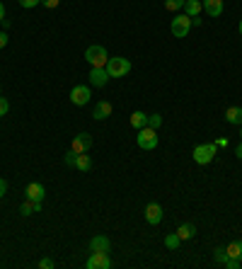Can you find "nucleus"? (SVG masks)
<instances>
[{
	"instance_id": "1",
	"label": "nucleus",
	"mask_w": 242,
	"mask_h": 269,
	"mask_svg": "<svg viewBox=\"0 0 242 269\" xmlns=\"http://www.w3.org/2000/svg\"><path fill=\"white\" fill-rule=\"evenodd\" d=\"M85 61L92 65V68H104L107 61H109V54H107V49L104 47L92 44V47H87V51H85Z\"/></svg>"
},
{
	"instance_id": "2",
	"label": "nucleus",
	"mask_w": 242,
	"mask_h": 269,
	"mask_svg": "<svg viewBox=\"0 0 242 269\" xmlns=\"http://www.w3.org/2000/svg\"><path fill=\"white\" fill-rule=\"evenodd\" d=\"M104 68H107L109 78H124V75H129V71H131V61L124 58V56H116V58H109Z\"/></svg>"
},
{
	"instance_id": "3",
	"label": "nucleus",
	"mask_w": 242,
	"mask_h": 269,
	"mask_svg": "<svg viewBox=\"0 0 242 269\" xmlns=\"http://www.w3.org/2000/svg\"><path fill=\"white\" fill-rule=\"evenodd\" d=\"M136 143H138V148H143V150H155V148H158V131L150 129V126L138 129Z\"/></svg>"
},
{
	"instance_id": "4",
	"label": "nucleus",
	"mask_w": 242,
	"mask_h": 269,
	"mask_svg": "<svg viewBox=\"0 0 242 269\" xmlns=\"http://www.w3.org/2000/svg\"><path fill=\"white\" fill-rule=\"evenodd\" d=\"M215 153H218V146H215V143H199L191 155H194V163H199V165H208V163L215 158Z\"/></svg>"
},
{
	"instance_id": "5",
	"label": "nucleus",
	"mask_w": 242,
	"mask_h": 269,
	"mask_svg": "<svg viewBox=\"0 0 242 269\" xmlns=\"http://www.w3.org/2000/svg\"><path fill=\"white\" fill-rule=\"evenodd\" d=\"M170 29H172V34H175L177 39H184L186 34H189V29H191V17H189V15H184V12H179L177 17L172 19Z\"/></svg>"
},
{
	"instance_id": "6",
	"label": "nucleus",
	"mask_w": 242,
	"mask_h": 269,
	"mask_svg": "<svg viewBox=\"0 0 242 269\" xmlns=\"http://www.w3.org/2000/svg\"><path fill=\"white\" fill-rule=\"evenodd\" d=\"M85 267L87 269H109L112 267V260H109V255L107 252H92L87 262H85Z\"/></svg>"
},
{
	"instance_id": "7",
	"label": "nucleus",
	"mask_w": 242,
	"mask_h": 269,
	"mask_svg": "<svg viewBox=\"0 0 242 269\" xmlns=\"http://www.w3.org/2000/svg\"><path fill=\"white\" fill-rule=\"evenodd\" d=\"M90 87L87 85H75L73 90H70V102L75 104V107H85V104L90 102Z\"/></svg>"
},
{
	"instance_id": "8",
	"label": "nucleus",
	"mask_w": 242,
	"mask_h": 269,
	"mask_svg": "<svg viewBox=\"0 0 242 269\" xmlns=\"http://www.w3.org/2000/svg\"><path fill=\"white\" fill-rule=\"evenodd\" d=\"M90 148H92V136L90 133H78L73 139V146H70V150H75V153H87Z\"/></svg>"
},
{
	"instance_id": "9",
	"label": "nucleus",
	"mask_w": 242,
	"mask_h": 269,
	"mask_svg": "<svg viewBox=\"0 0 242 269\" xmlns=\"http://www.w3.org/2000/svg\"><path fill=\"white\" fill-rule=\"evenodd\" d=\"M146 221H148L150 226H158V223L162 221V206H160L158 201H150V204L146 206Z\"/></svg>"
},
{
	"instance_id": "10",
	"label": "nucleus",
	"mask_w": 242,
	"mask_h": 269,
	"mask_svg": "<svg viewBox=\"0 0 242 269\" xmlns=\"http://www.w3.org/2000/svg\"><path fill=\"white\" fill-rule=\"evenodd\" d=\"M107 83H109L107 68H90V85H94V87H104Z\"/></svg>"
},
{
	"instance_id": "11",
	"label": "nucleus",
	"mask_w": 242,
	"mask_h": 269,
	"mask_svg": "<svg viewBox=\"0 0 242 269\" xmlns=\"http://www.w3.org/2000/svg\"><path fill=\"white\" fill-rule=\"evenodd\" d=\"M109 117H112V102L102 100V102H97V104H94V109H92V119L104 121V119H109Z\"/></svg>"
},
{
	"instance_id": "12",
	"label": "nucleus",
	"mask_w": 242,
	"mask_h": 269,
	"mask_svg": "<svg viewBox=\"0 0 242 269\" xmlns=\"http://www.w3.org/2000/svg\"><path fill=\"white\" fill-rule=\"evenodd\" d=\"M112 250V242L107 235H94L90 240V252H109Z\"/></svg>"
},
{
	"instance_id": "13",
	"label": "nucleus",
	"mask_w": 242,
	"mask_h": 269,
	"mask_svg": "<svg viewBox=\"0 0 242 269\" xmlns=\"http://www.w3.org/2000/svg\"><path fill=\"white\" fill-rule=\"evenodd\" d=\"M44 196H46V189H44L41 182H32V185L27 187V199H32V201H44Z\"/></svg>"
},
{
	"instance_id": "14",
	"label": "nucleus",
	"mask_w": 242,
	"mask_h": 269,
	"mask_svg": "<svg viewBox=\"0 0 242 269\" xmlns=\"http://www.w3.org/2000/svg\"><path fill=\"white\" fill-rule=\"evenodd\" d=\"M204 10L211 15V17H221L223 15V0H201Z\"/></svg>"
},
{
	"instance_id": "15",
	"label": "nucleus",
	"mask_w": 242,
	"mask_h": 269,
	"mask_svg": "<svg viewBox=\"0 0 242 269\" xmlns=\"http://www.w3.org/2000/svg\"><path fill=\"white\" fill-rule=\"evenodd\" d=\"M225 121L233 126H242V107H228L225 109Z\"/></svg>"
},
{
	"instance_id": "16",
	"label": "nucleus",
	"mask_w": 242,
	"mask_h": 269,
	"mask_svg": "<svg viewBox=\"0 0 242 269\" xmlns=\"http://www.w3.org/2000/svg\"><path fill=\"white\" fill-rule=\"evenodd\" d=\"M201 10H204L201 0H186V3H184V15H189L191 19L199 17V15H201Z\"/></svg>"
},
{
	"instance_id": "17",
	"label": "nucleus",
	"mask_w": 242,
	"mask_h": 269,
	"mask_svg": "<svg viewBox=\"0 0 242 269\" xmlns=\"http://www.w3.org/2000/svg\"><path fill=\"white\" fill-rule=\"evenodd\" d=\"M41 211V201H32V199H25V204L19 206V214L22 216H32Z\"/></svg>"
},
{
	"instance_id": "18",
	"label": "nucleus",
	"mask_w": 242,
	"mask_h": 269,
	"mask_svg": "<svg viewBox=\"0 0 242 269\" xmlns=\"http://www.w3.org/2000/svg\"><path fill=\"white\" fill-rule=\"evenodd\" d=\"M177 235H179V240H191L196 235V226L194 223H182L177 228Z\"/></svg>"
},
{
	"instance_id": "19",
	"label": "nucleus",
	"mask_w": 242,
	"mask_h": 269,
	"mask_svg": "<svg viewBox=\"0 0 242 269\" xmlns=\"http://www.w3.org/2000/svg\"><path fill=\"white\" fill-rule=\"evenodd\" d=\"M131 126H133V129L138 131V129H143V126H148V114H146V111H133V114H131Z\"/></svg>"
},
{
	"instance_id": "20",
	"label": "nucleus",
	"mask_w": 242,
	"mask_h": 269,
	"mask_svg": "<svg viewBox=\"0 0 242 269\" xmlns=\"http://www.w3.org/2000/svg\"><path fill=\"white\" fill-rule=\"evenodd\" d=\"M75 167L80 170V172H87V170H92V160L87 153H78V158H75Z\"/></svg>"
},
{
	"instance_id": "21",
	"label": "nucleus",
	"mask_w": 242,
	"mask_h": 269,
	"mask_svg": "<svg viewBox=\"0 0 242 269\" xmlns=\"http://www.w3.org/2000/svg\"><path fill=\"white\" fill-rule=\"evenodd\" d=\"M228 257H235V260H242V240H235V242H230L228 248Z\"/></svg>"
},
{
	"instance_id": "22",
	"label": "nucleus",
	"mask_w": 242,
	"mask_h": 269,
	"mask_svg": "<svg viewBox=\"0 0 242 269\" xmlns=\"http://www.w3.org/2000/svg\"><path fill=\"white\" fill-rule=\"evenodd\" d=\"M179 242H182V240H179L177 233H170L167 238H165V248H167V250H177Z\"/></svg>"
},
{
	"instance_id": "23",
	"label": "nucleus",
	"mask_w": 242,
	"mask_h": 269,
	"mask_svg": "<svg viewBox=\"0 0 242 269\" xmlns=\"http://www.w3.org/2000/svg\"><path fill=\"white\" fill-rule=\"evenodd\" d=\"M186 0H165V8L170 10V12H179V10L184 8Z\"/></svg>"
},
{
	"instance_id": "24",
	"label": "nucleus",
	"mask_w": 242,
	"mask_h": 269,
	"mask_svg": "<svg viewBox=\"0 0 242 269\" xmlns=\"http://www.w3.org/2000/svg\"><path fill=\"white\" fill-rule=\"evenodd\" d=\"M148 126L158 131L160 126H162V117H160V114H148Z\"/></svg>"
},
{
	"instance_id": "25",
	"label": "nucleus",
	"mask_w": 242,
	"mask_h": 269,
	"mask_svg": "<svg viewBox=\"0 0 242 269\" xmlns=\"http://www.w3.org/2000/svg\"><path fill=\"white\" fill-rule=\"evenodd\" d=\"M213 260L218 262V264H225V262H228V250H225V248H215Z\"/></svg>"
},
{
	"instance_id": "26",
	"label": "nucleus",
	"mask_w": 242,
	"mask_h": 269,
	"mask_svg": "<svg viewBox=\"0 0 242 269\" xmlns=\"http://www.w3.org/2000/svg\"><path fill=\"white\" fill-rule=\"evenodd\" d=\"M75 158H78V153H75V150H68V153L63 155V163L68 167H75Z\"/></svg>"
},
{
	"instance_id": "27",
	"label": "nucleus",
	"mask_w": 242,
	"mask_h": 269,
	"mask_svg": "<svg viewBox=\"0 0 242 269\" xmlns=\"http://www.w3.org/2000/svg\"><path fill=\"white\" fill-rule=\"evenodd\" d=\"M225 267H228V269H240V267H242V260H235V257H228V262H225Z\"/></svg>"
},
{
	"instance_id": "28",
	"label": "nucleus",
	"mask_w": 242,
	"mask_h": 269,
	"mask_svg": "<svg viewBox=\"0 0 242 269\" xmlns=\"http://www.w3.org/2000/svg\"><path fill=\"white\" fill-rule=\"evenodd\" d=\"M39 267H41V269H54V267H56V262L49 260V257H44V260H39Z\"/></svg>"
},
{
	"instance_id": "29",
	"label": "nucleus",
	"mask_w": 242,
	"mask_h": 269,
	"mask_svg": "<svg viewBox=\"0 0 242 269\" xmlns=\"http://www.w3.org/2000/svg\"><path fill=\"white\" fill-rule=\"evenodd\" d=\"M8 111H10V102L5 100V97H0V117H5Z\"/></svg>"
},
{
	"instance_id": "30",
	"label": "nucleus",
	"mask_w": 242,
	"mask_h": 269,
	"mask_svg": "<svg viewBox=\"0 0 242 269\" xmlns=\"http://www.w3.org/2000/svg\"><path fill=\"white\" fill-rule=\"evenodd\" d=\"M39 3H41V0H19V5H22V8H37Z\"/></svg>"
},
{
	"instance_id": "31",
	"label": "nucleus",
	"mask_w": 242,
	"mask_h": 269,
	"mask_svg": "<svg viewBox=\"0 0 242 269\" xmlns=\"http://www.w3.org/2000/svg\"><path fill=\"white\" fill-rule=\"evenodd\" d=\"M41 3H44V8H58V3H61V0H41Z\"/></svg>"
},
{
	"instance_id": "32",
	"label": "nucleus",
	"mask_w": 242,
	"mask_h": 269,
	"mask_svg": "<svg viewBox=\"0 0 242 269\" xmlns=\"http://www.w3.org/2000/svg\"><path fill=\"white\" fill-rule=\"evenodd\" d=\"M5 192H8V182H5V180L0 177V199L5 196Z\"/></svg>"
},
{
	"instance_id": "33",
	"label": "nucleus",
	"mask_w": 242,
	"mask_h": 269,
	"mask_svg": "<svg viewBox=\"0 0 242 269\" xmlns=\"http://www.w3.org/2000/svg\"><path fill=\"white\" fill-rule=\"evenodd\" d=\"M5 47H8V34L0 32V49H5Z\"/></svg>"
},
{
	"instance_id": "34",
	"label": "nucleus",
	"mask_w": 242,
	"mask_h": 269,
	"mask_svg": "<svg viewBox=\"0 0 242 269\" xmlns=\"http://www.w3.org/2000/svg\"><path fill=\"white\" fill-rule=\"evenodd\" d=\"M3 19H5V5L0 3V22H3Z\"/></svg>"
},
{
	"instance_id": "35",
	"label": "nucleus",
	"mask_w": 242,
	"mask_h": 269,
	"mask_svg": "<svg viewBox=\"0 0 242 269\" xmlns=\"http://www.w3.org/2000/svg\"><path fill=\"white\" fill-rule=\"evenodd\" d=\"M235 153H237V158L242 160V141H240V146H237V150H235Z\"/></svg>"
},
{
	"instance_id": "36",
	"label": "nucleus",
	"mask_w": 242,
	"mask_h": 269,
	"mask_svg": "<svg viewBox=\"0 0 242 269\" xmlns=\"http://www.w3.org/2000/svg\"><path fill=\"white\" fill-rule=\"evenodd\" d=\"M237 32H240V34H242V19H240V25H237Z\"/></svg>"
},
{
	"instance_id": "37",
	"label": "nucleus",
	"mask_w": 242,
	"mask_h": 269,
	"mask_svg": "<svg viewBox=\"0 0 242 269\" xmlns=\"http://www.w3.org/2000/svg\"><path fill=\"white\" fill-rule=\"evenodd\" d=\"M240 136H242V129H240Z\"/></svg>"
}]
</instances>
